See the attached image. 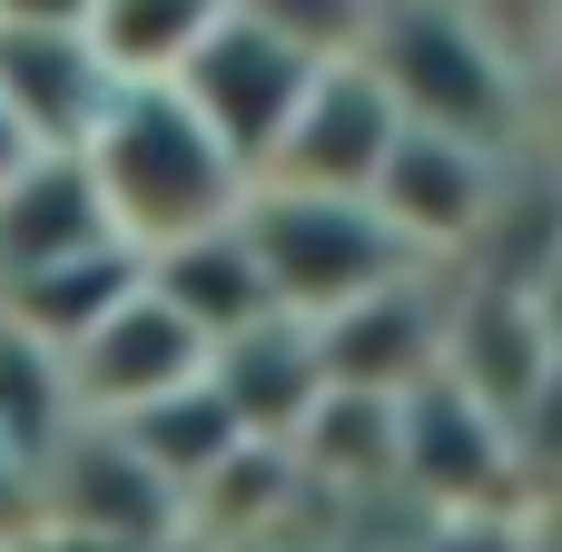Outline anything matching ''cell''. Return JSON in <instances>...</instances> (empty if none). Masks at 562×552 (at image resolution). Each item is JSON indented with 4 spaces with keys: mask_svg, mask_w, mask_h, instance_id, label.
<instances>
[{
    "mask_svg": "<svg viewBox=\"0 0 562 552\" xmlns=\"http://www.w3.org/2000/svg\"><path fill=\"white\" fill-rule=\"evenodd\" d=\"M99 247H119V227H109V207H99L79 148H40V158L0 188V286L49 277V267H79V257H99ZM128 257H138V247H128Z\"/></svg>",
    "mask_w": 562,
    "mask_h": 552,
    "instance_id": "8fae6325",
    "label": "cell"
},
{
    "mask_svg": "<svg viewBox=\"0 0 562 552\" xmlns=\"http://www.w3.org/2000/svg\"><path fill=\"white\" fill-rule=\"evenodd\" d=\"M514 464H524L514 425L464 385L425 375L415 395H395V484H415L435 514H504Z\"/></svg>",
    "mask_w": 562,
    "mask_h": 552,
    "instance_id": "ba28073f",
    "label": "cell"
},
{
    "mask_svg": "<svg viewBox=\"0 0 562 552\" xmlns=\"http://www.w3.org/2000/svg\"><path fill=\"white\" fill-rule=\"evenodd\" d=\"M79 425H89V415H79V395H69V356H59L49 336H30V326L0 316V444L40 474Z\"/></svg>",
    "mask_w": 562,
    "mask_h": 552,
    "instance_id": "5bb4252c",
    "label": "cell"
},
{
    "mask_svg": "<svg viewBox=\"0 0 562 552\" xmlns=\"http://www.w3.org/2000/svg\"><path fill=\"white\" fill-rule=\"evenodd\" d=\"M207 395L237 415L247 444H296L336 385H326V346H316V326L267 316V326H247V336H227V346L207 356Z\"/></svg>",
    "mask_w": 562,
    "mask_h": 552,
    "instance_id": "30bf717a",
    "label": "cell"
},
{
    "mask_svg": "<svg viewBox=\"0 0 562 552\" xmlns=\"http://www.w3.org/2000/svg\"><path fill=\"white\" fill-rule=\"evenodd\" d=\"M188 514L178 494L138 464V444L119 425H79L49 464H40V533L30 543H69V552H148L168 543Z\"/></svg>",
    "mask_w": 562,
    "mask_h": 552,
    "instance_id": "277c9868",
    "label": "cell"
},
{
    "mask_svg": "<svg viewBox=\"0 0 562 552\" xmlns=\"http://www.w3.org/2000/svg\"><path fill=\"white\" fill-rule=\"evenodd\" d=\"M188 385H207V336L148 286V267H138V286L69 346V395H79V415L89 425H128V415H148V405H168V395H188Z\"/></svg>",
    "mask_w": 562,
    "mask_h": 552,
    "instance_id": "52a82bcc",
    "label": "cell"
},
{
    "mask_svg": "<svg viewBox=\"0 0 562 552\" xmlns=\"http://www.w3.org/2000/svg\"><path fill=\"white\" fill-rule=\"evenodd\" d=\"M425 552H524V533L504 514H435V543Z\"/></svg>",
    "mask_w": 562,
    "mask_h": 552,
    "instance_id": "e0dca14e",
    "label": "cell"
},
{
    "mask_svg": "<svg viewBox=\"0 0 562 552\" xmlns=\"http://www.w3.org/2000/svg\"><path fill=\"white\" fill-rule=\"evenodd\" d=\"M395 138H405L395 89H385L366 59H326V69L306 79V99H296V119H286V138H277V158H267V178H257V188H326V198H366Z\"/></svg>",
    "mask_w": 562,
    "mask_h": 552,
    "instance_id": "9c48e42d",
    "label": "cell"
},
{
    "mask_svg": "<svg viewBox=\"0 0 562 552\" xmlns=\"http://www.w3.org/2000/svg\"><path fill=\"white\" fill-rule=\"evenodd\" d=\"M79 168L119 227V247L158 257L178 237H207L247 207V168L227 158V138L168 89V79H119V99L99 109V128L79 138Z\"/></svg>",
    "mask_w": 562,
    "mask_h": 552,
    "instance_id": "6da1fadb",
    "label": "cell"
},
{
    "mask_svg": "<svg viewBox=\"0 0 562 552\" xmlns=\"http://www.w3.org/2000/svg\"><path fill=\"white\" fill-rule=\"evenodd\" d=\"M30 533H40V474L0 444V552H30Z\"/></svg>",
    "mask_w": 562,
    "mask_h": 552,
    "instance_id": "2e32d148",
    "label": "cell"
},
{
    "mask_svg": "<svg viewBox=\"0 0 562 552\" xmlns=\"http://www.w3.org/2000/svg\"><path fill=\"white\" fill-rule=\"evenodd\" d=\"M504 168H514V148H484V138H454V128H415L405 119V138L385 148V168H375L366 198L385 207V227L425 267H454V257H474V237H484V217L504 198Z\"/></svg>",
    "mask_w": 562,
    "mask_h": 552,
    "instance_id": "5b68a950",
    "label": "cell"
},
{
    "mask_svg": "<svg viewBox=\"0 0 562 552\" xmlns=\"http://www.w3.org/2000/svg\"><path fill=\"white\" fill-rule=\"evenodd\" d=\"M30 158H40V148H30V128L10 119V99H0V188H10V178H20Z\"/></svg>",
    "mask_w": 562,
    "mask_h": 552,
    "instance_id": "d6986e66",
    "label": "cell"
},
{
    "mask_svg": "<svg viewBox=\"0 0 562 552\" xmlns=\"http://www.w3.org/2000/svg\"><path fill=\"white\" fill-rule=\"evenodd\" d=\"M326 59H306V49H286V40H267L257 20H217L198 49H188V69L168 79L217 138H227V158L247 168V178H267V158H277V138H286V119H296V99H306V79H316Z\"/></svg>",
    "mask_w": 562,
    "mask_h": 552,
    "instance_id": "8992f818",
    "label": "cell"
},
{
    "mask_svg": "<svg viewBox=\"0 0 562 552\" xmlns=\"http://www.w3.org/2000/svg\"><path fill=\"white\" fill-rule=\"evenodd\" d=\"M148 267V286L207 336V356L227 346V336H247V326H267L277 316V296H267V277H257V247H247V227L227 217V227H207V237H178V247H158V257H138Z\"/></svg>",
    "mask_w": 562,
    "mask_h": 552,
    "instance_id": "4fadbf2b",
    "label": "cell"
},
{
    "mask_svg": "<svg viewBox=\"0 0 562 552\" xmlns=\"http://www.w3.org/2000/svg\"><path fill=\"white\" fill-rule=\"evenodd\" d=\"M356 59L395 89V109L415 128H454V138H484V148H514L524 138L533 79L494 49V30L464 0H385L375 10V40Z\"/></svg>",
    "mask_w": 562,
    "mask_h": 552,
    "instance_id": "3957f363",
    "label": "cell"
},
{
    "mask_svg": "<svg viewBox=\"0 0 562 552\" xmlns=\"http://www.w3.org/2000/svg\"><path fill=\"white\" fill-rule=\"evenodd\" d=\"M99 0H0V30H89Z\"/></svg>",
    "mask_w": 562,
    "mask_h": 552,
    "instance_id": "ac0fdd59",
    "label": "cell"
},
{
    "mask_svg": "<svg viewBox=\"0 0 562 552\" xmlns=\"http://www.w3.org/2000/svg\"><path fill=\"white\" fill-rule=\"evenodd\" d=\"M247 247H257V277L277 296V316L296 326H326L366 296H385L395 277H415L425 257L385 227L375 198H326V188H247L237 207Z\"/></svg>",
    "mask_w": 562,
    "mask_h": 552,
    "instance_id": "7a4b0ae2",
    "label": "cell"
},
{
    "mask_svg": "<svg viewBox=\"0 0 562 552\" xmlns=\"http://www.w3.org/2000/svg\"><path fill=\"white\" fill-rule=\"evenodd\" d=\"M0 99L30 128V148H79L119 99V69L89 30H0Z\"/></svg>",
    "mask_w": 562,
    "mask_h": 552,
    "instance_id": "7c38bea8",
    "label": "cell"
},
{
    "mask_svg": "<svg viewBox=\"0 0 562 552\" xmlns=\"http://www.w3.org/2000/svg\"><path fill=\"white\" fill-rule=\"evenodd\" d=\"M237 20H257L267 40H286V49H306V59H356L366 40H375V10L385 0H227Z\"/></svg>",
    "mask_w": 562,
    "mask_h": 552,
    "instance_id": "9a60e30c",
    "label": "cell"
}]
</instances>
